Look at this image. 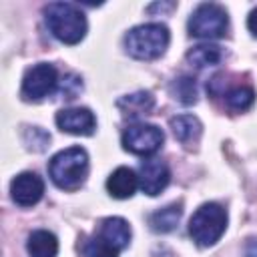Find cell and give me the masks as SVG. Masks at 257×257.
Returning a JSON list of instances; mask_svg holds the SVG:
<instances>
[{
  "instance_id": "cell-10",
  "label": "cell",
  "mask_w": 257,
  "mask_h": 257,
  "mask_svg": "<svg viewBox=\"0 0 257 257\" xmlns=\"http://www.w3.org/2000/svg\"><path fill=\"white\" fill-rule=\"evenodd\" d=\"M169 181H171V171L159 159H149L139 169V187L143 189V193L151 197L159 195L169 185Z\"/></svg>"
},
{
  "instance_id": "cell-19",
  "label": "cell",
  "mask_w": 257,
  "mask_h": 257,
  "mask_svg": "<svg viewBox=\"0 0 257 257\" xmlns=\"http://www.w3.org/2000/svg\"><path fill=\"white\" fill-rule=\"evenodd\" d=\"M173 96L183 104H193L197 100V82L193 76H179L171 84Z\"/></svg>"
},
{
  "instance_id": "cell-21",
  "label": "cell",
  "mask_w": 257,
  "mask_h": 257,
  "mask_svg": "<svg viewBox=\"0 0 257 257\" xmlns=\"http://www.w3.org/2000/svg\"><path fill=\"white\" fill-rule=\"evenodd\" d=\"M82 90V80L74 74H68L66 78H62V84H60V92L64 94V98H76V94Z\"/></svg>"
},
{
  "instance_id": "cell-9",
  "label": "cell",
  "mask_w": 257,
  "mask_h": 257,
  "mask_svg": "<svg viewBox=\"0 0 257 257\" xmlns=\"http://www.w3.org/2000/svg\"><path fill=\"white\" fill-rule=\"evenodd\" d=\"M12 201L20 207L36 205L44 195V183L36 173H20L10 183Z\"/></svg>"
},
{
  "instance_id": "cell-22",
  "label": "cell",
  "mask_w": 257,
  "mask_h": 257,
  "mask_svg": "<svg viewBox=\"0 0 257 257\" xmlns=\"http://www.w3.org/2000/svg\"><path fill=\"white\" fill-rule=\"evenodd\" d=\"M247 28H249V32L257 38V8H253L251 12H249V18H247Z\"/></svg>"
},
{
  "instance_id": "cell-23",
  "label": "cell",
  "mask_w": 257,
  "mask_h": 257,
  "mask_svg": "<svg viewBox=\"0 0 257 257\" xmlns=\"http://www.w3.org/2000/svg\"><path fill=\"white\" fill-rule=\"evenodd\" d=\"M245 257H257V239H249L245 245Z\"/></svg>"
},
{
  "instance_id": "cell-11",
  "label": "cell",
  "mask_w": 257,
  "mask_h": 257,
  "mask_svg": "<svg viewBox=\"0 0 257 257\" xmlns=\"http://www.w3.org/2000/svg\"><path fill=\"white\" fill-rule=\"evenodd\" d=\"M139 187V175L128 167H118L106 179V191L114 199H128Z\"/></svg>"
},
{
  "instance_id": "cell-13",
  "label": "cell",
  "mask_w": 257,
  "mask_h": 257,
  "mask_svg": "<svg viewBox=\"0 0 257 257\" xmlns=\"http://www.w3.org/2000/svg\"><path fill=\"white\" fill-rule=\"evenodd\" d=\"M171 128H173V135L179 143L183 145H193L199 137H201V120L193 114H179V116H173L171 118Z\"/></svg>"
},
{
  "instance_id": "cell-12",
  "label": "cell",
  "mask_w": 257,
  "mask_h": 257,
  "mask_svg": "<svg viewBox=\"0 0 257 257\" xmlns=\"http://www.w3.org/2000/svg\"><path fill=\"white\" fill-rule=\"evenodd\" d=\"M98 237L110 243L112 247H116L118 251H122L131 241V227L122 217H108L102 221L98 229Z\"/></svg>"
},
{
  "instance_id": "cell-16",
  "label": "cell",
  "mask_w": 257,
  "mask_h": 257,
  "mask_svg": "<svg viewBox=\"0 0 257 257\" xmlns=\"http://www.w3.org/2000/svg\"><path fill=\"white\" fill-rule=\"evenodd\" d=\"M221 58H223V52L217 44H199V46H193L187 52V60L195 68H205V66L219 64Z\"/></svg>"
},
{
  "instance_id": "cell-18",
  "label": "cell",
  "mask_w": 257,
  "mask_h": 257,
  "mask_svg": "<svg viewBox=\"0 0 257 257\" xmlns=\"http://www.w3.org/2000/svg\"><path fill=\"white\" fill-rule=\"evenodd\" d=\"M255 100V92L251 86H233L231 90L225 92V102L227 108L233 112H243L247 110Z\"/></svg>"
},
{
  "instance_id": "cell-20",
  "label": "cell",
  "mask_w": 257,
  "mask_h": 257,
  "mask_svg": "<svg viewBox=\"0 0 257 257\" xmlns=\"http://www.w3.org/2000/svg\"><path fill=\"white\" fill-rule=\"evenodd\" d=\"M82 253L84 257H118L120 251L96 235L82 245Z\"/></svg>"
},
{
  "instance_id": "cell-2",
  "label": "cell",
  "mask_w": 257,
  "mask_h": 257,
  "mask_svg": "<svg viewBox=\"0 0 257 257\" xmlns=\"http://www.w3.org/2000/svg\"><path fill=\"white\" fill-rule=\"evenodd\" d=\"M48 173L52 183L64 191H76L88 175V155L80 147H70L50 159Z\"/></svg>"
},
{
  "instance_id": "cell-4",
  "label": "cell",
  "mask_w": 257,
  "mask_h": 257,
  "mask_svg": "<svg viewBox=\"0 0 257 257\" xmlns=\"http://www.w3.org/2000/svg\"><path fill=\"white\" fill-rule=\"evenodd\" d=\"M225 227H227V211L217 203H205L193 213L189 221V235L197 245L211 247L221 239Z\"/></svg>"
},
{
  "instance_id": "cell-14",
  "label": "cell",
  "mask_w": 257,
  "mask_h": 257,
  "mask_svg": "<svg viewBox=\"0 0 257 257\" xmlns=\"http://www.w3.org/2000/svg\"><path fill=\"white\" fill-rule=\"evenodd\" d=\"M118 108L122 110V114L126 116H143V114H149L155 106V98L151 92L147 90H139V92H133V94H126L122 96L118 102Z\"/></svg>"
},
{
  "instance_id": "cell-7",
  "label": "cell",
  "mask_w": 257,
  "mask_h": 257,
  "mask_svg": "<svg viewBox=\"0 0 257 257\" xmlns=\"http://www.w3.org/2000/svg\"><path fill=\"white\" fill-rule=\"evenodd\" d=\"M163 141H165L163 131L147 122L131 124L122 133V147L133 155H153L155 151L161 149Z\"/></svg>"
},
{
  "instance_id": "cell-1",
  "label": "cell",
  "mask_w": 257,
  "mask_h": 257,
  "mask_svg": "<svg viewBox=\"0 0 257 257\" xmlns=\"http://www.w3.org/2000/svg\"><path fill=\"white\" fill-rule=\"evenodd\" d=\"M44 20L52 36L64 44H76L86 34L84 14L68 2H52L44 8Z\"/></svg>"
},
{
  "instance_id": "cell-17",
  "label": "cell",
  "mask_w": 257,
  "mask_h": 257,
  "mask_svg": "<svg viewBox=\"0 0 257 257\" xmlns=\"http://www.w3.org/2000/svg\"><path fill=\"white\" fill-rule=\"evenodd\" d=\"M181 213H183L181 205H169V207H165L161 211H155L149 217V225L157 233H169V231H173L177 227V223L181 219Z\"/></svg>"
},
{
  "instance_id": "cell-8",
  "label": "cell",
  "mask_w": 257,
  "mask_h": 257,
  "mask_svg": "<svg viewBox=\"0 0 257 257\" xmlns=\"http://www.w3.org/2000/svg\"><path fill=\"white\" fill-rule=\"evenodd\" d=\"M56 126L62 133L68 135H92L94 126H96V118L94 114L84 108V106H74V108H62L56 112Z\"/></svg>"
},
{
  "instance_id": "cell-6",
  "label": "cell",
  "mask_w": 257,
  "mask_h": 257,
  "mask_svg": "<svg viewBox=\"0 0 257 257\" xmlns=\"http://www.w3.org/2000/svg\"><path fill=\"white\" fill-rule=\"evenodd\" d=\"M58 84V70L48 64V62H40L30 66L24 72L22 78V98L26 100H40L46 94H50Z\"/></svg>"
},
{
  "instance_id": "cell-3",
  "label": "cell",
  "mask_w": 257,
  "mask_h": 257,
  "mask_svg": "<svg viewBox=\"0 0 257 257\" xmlns=\"http://www.w3.org/2000/svg\"><path fill=\"white\" fill-rule=\"evenodd\" d=\"M169 28L159 22H149L135 26L124 36L126 52L139 60H153L159 58L169 46Z\"/></svg>"
},
{
  "instance_id": "cell-5",
  "label": "cell",
  "mask_w": 257,
  "mask_h": 257,
  "mask_svg": "<svg viewBox=\"0 0 257 257\" xmlns=\"http://www.w3.org/2000/svg\"><path fill=\"white\" fill-rule=\"evenodd\" d=\"M227 24H229V18L225 8L213 2H205L193 10L189 18V34L197 38H207V40L219 38L225 34Z\"/></svg>"
},
{
  "instance_id": "cell-15",
  "label": "cell",
  "mask_w": 257,
  "mask_h": 257,
  "mask_svg": "<svg viewBox=\"0 0 257 257\" xmlns=\"http://www.w3.org/2000/svg\"><path fill=\"white\" fill-rule=\"evenodd\" d=\"M26 249L32 257H54L58 253V241L50 231L38 229L28 235Z\"/></svg>"
}]
</instances>
